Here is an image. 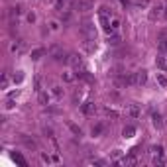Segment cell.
Returning <instances> with one entry per match:
<instances>
[{
  "label": "cell",
  "mask_w": 167,
  "mask_h": 167,
  "mask_svg": "<svg viewBox=\"0 0 167 167\" xmlns=\"http://www.w3.org/2000/svg\"><path fill=\"white\" fill-rule=\"evenodd\" d=\"M128 79H130V87H141L148 83V71L140 69L136 73H128Z\"/></svg>",
  "instance_id": "6da1fadb"
},
{
  "label": "cell",
  "mask_w": 167,
  "mask_h": 167,
  "mask_svg": "<svg viewBox=\"0 0 167 167\" xmlns=\"http://www.w3.org/2000/svg\"><path fill=\"white\" fill-rule=\"evenodd\" d=\"M49 57H51L53 61H57V63H69V55L63 51V47L61 45H51L49 47Z\"/></svg>",
  "instance_id": "7a4b0ae2"
},
{
  "label": "cell",
  "mask_w": 167,
  "mask_h": 167,
  "mask_svg": "<svg viewBox=\"0 0 167 167\" xmlns=\"http://www.w3.org/2000/svg\"><path fill=\"white\" fill-rule=\"evenodd\" d=\"M81 33L85 36V39L97 41V28H94V24L90 22V20H83V24H81Z\"/></svg>",
  "instance_id": "3957f363"
},
{
  "label": "cell",
  "mask_w": 167,
  "mask_h": 167,
  "mask_svg": "<svg viewBox=\"0 0 167 167\" xmlns=\"http://www.w3.org/2000/svg\"><path fill=\"white\" fill-rule=\"evenodd\" d=\"M161 16H165V4H163V2H157V4H153V6L149 8V14H148V18L152 20V22H155V20H159Z\"/></svg>",
  "instance_id": "277c9868"
},
{
  "label": "cell",
  "mask_w": 167,
  "mask_h": 167,
  "mask_svg": "<svg viewBox=\"0 0 167 167\" xmlns=\"http://www.w3.org/2000/svg\"><path fill=\"white\" fill-rule=\"evenodd\" d=\"M71 8L79 12H87L93 8V0H71Z\"/></svg>",
  "instance_id": "5b68a950"
},
{
  "label": "cell",
  "mask_w": 167,
  "mask_h": 167,
  "mask_svg": "<svg viewBox=\"0 0 167 167\" xmlns=\"http://www.w3.org/2000/svg\"><path fill=\"white\" fill-rule=\"evenodd\" d=\"M69 65L73 67L75 71H83L85 69V61H83V57L79 55V53H71L69 55Z\"/></svg>",
  "instance_id": "8992f818"
},
{
  "label": "cell",
  "mask_w": 167,
  "mask_h": 167,
  "mask_svg": "<svg viewBox=\"0 0 167 167\" xmlns=\"http://www.w3.org/2000/svg\"><path fill=\"white\" fill-rule=\"evenodd\" d=\"M126 116H130V118H140L141 116V108L138 106V104H128L126 106Z\"/></svg>",
  "instance_id": "52a82bcc"
},
{
  "label": "cell",
  "mask_w": 167,
  "mask_h": 167,
  "mask_svg": "<svg viewBox=\"0 0 167 167\" xmlns=\"http://www.w3.org/2000/svg\"><path fill=\"white\" fill-rule=\"evenodd\" d=\"M81 108H83V114H87V116H94L98 112V106L94 102H85Z\"/></svg>",
  "instance_id": "ba28073f"
},
{
  "label": "cell",
  "mask_w": 167,
  "mask_h": 167,
  "mask_svg": "<svg viewBox=\"0 0 167 167\" xmlns=\"http://www.w3.org/2000/svg\"><path fill=\"white\" fill-rule=\"evenodd\" d=\"M152 157H153V161H159L161 163V157H163V145H152Z\"/></svg>",
  "instance_id": "9c48e42d"
},
{
  "label": "cell",
  "mask_w": 167,
  "mask_h": 167,
  "mask_svg": "<svg viewBox=\"0 0 167 167\" xmlns=\"http://www.w3.org/2000/svg\"><path fill=\"white\" fill-rule=\"evenodd\" d=\"M152 122H153V126H155L157 130H161V128H163V118H161L159 112H152Z\"/></svg>",
  "instance_id": "30bf717a"
},
{
  "label": "cell",
  "mask_w": 167,
  "mask_h": 167,
  "mask_svg": "<svg viewBox=\"0 0 167 167\" xmlns=\"http://www.w3.org/2000/svg\"><path fill=\"white\" fill-rule=\"evenodd\" d=\"M108 45H114V47H116V45H120V41H122V37H120V33L118 32H114V33H110V36H108Z\"/></svg>",
  "instance_id": "8fae6325"
},
{
  "label": "cell",
  "mask_w": 167,
  "mask_h": 167,
  "mask_svg": "<svg viewBox=\"0 0 167 167\" xmlns=\"http://www.w3.org/2000/svg\"><path fill=\"white\" fill-rule=\"evenodd\" d=\"M37 100H39V104H43V106H47L49 104V100H51V97H49L45 90H39L37 93Z\"/></svg>",
  "instance_id": "7c38bea8"
},
{
  "label": "cell",
  "mask_w": 167,
  "mask_h": 167,
  "mask_svg": "<svg viewBox=\"0 0 167 167\" xmlns=\"http://www.w3.org/2000/svg\"><path fill=\"white\" fill-rule=\"evenodd\" d=\"M155 67L161 71H167V55H159L155 59Z\"/></svg>",
  "instance_id": "4fadbf2b"
},
{
  "label": "cell",
  "mask_w": 167,
  "mask_h": 167,
  "mask_svg": "<svg viewBox=\"0 0 167 167\" xmlns=\"http://www.w3.org/2000/svg\"><path fill=\"white\" fill-rule=\"evenodd\" d=\"M71 6V0H55V10L61 12V10H67Z\"/></svg>",
  "instance_id": "5bb4252c"
},
{
  "label": "cell",
  "mask_w": 167,
  "mask_h": 167,
  "mask_svg": "<svg viewBox=\"0 0 167 167\" xmlns=\"http://www.w3.org/2000/svg\"><path fill=\"white\" fill-rule=\"evenodd\" d=\"M67 128H69V130L73 132V134H75L77 138H81V136H83V130H81V128L77 126V124H73V122H67Z\"/></svg>",
  "instance_id": "9a60e30c"
},
{
  "label": "cell",
  "mask_w": 167,
  "mask_h": 167,
  "mask_svg": "<svg viewBox=\"0 0 167 167\" xmlns=\"http://www.w3.org/2000/svg\"><path fill=\"white\" fill-rule=\"evenodd\" d=\"M157 85L163 87V89H167V75L163 73H157Z\"/></svg>",
  "instance_id": "2e32d148"
},
{
  "label": "cell",
  "mask_w": 167,
  "mask_h": 167,
  "mask_svg": "<svg viewBox=\"0 0 167 167\" xmlns=\"http://www.w3.org/2000/svg\"><path fill=\"white\" fill-rule=\"evenodd\" d=\"M51 93H53V97L61 98V97H63V87H59V85H53V87H51Z\"/></svg>",
  "instance_id": "e0dca14e"
},
{
  "label": "cell",
  "mask_w": 167,
  "mask_h": 167,
  "mask_svg": "<svg viewBox=\"0 0 167 167\" xmlns=\"http://www.w3.org/2000/svg\"><path fill=\"white\" fill-rule=\"evenodd\" d=\"M134 134H136V128H134V126H126V128L122 130V136H124V138H132Z\"/></svg>",
  "instance_id": "ac0fdd59"
},
{
  "label": "cell",
  "mask_w": 167,
  "mask_h": 167,
  "mask_svg": "<svg viewBox=\"0 0 167 167\" xmlns=\"http://www.w3.org/2000/svg\"><path fill=\"white\" fill-rule=\"evenodd\" d=\"M43 53H45V49H41V47L33 49V51H32V59H33V61H37V59H39L41 55H43Z\"/></svg>",
  "instance_id": "d6986e66"
},
{
  "label": "cell",
  "mask_w": 167,
  "mask_h": 167,
  "mask_svg": "<svg viewBox=\"0 0 167 167\" xmlns=\"http://www.w3.org/2000/svg\"><path fill=\"white\" fill-rule=\"evenodd\" d=\"M22 141H24V145H26V148H30V149H36V141H33V140H30V138L22 136Z\"/></svg>",
  "instance_id": "ffe728a7"
},
{
  "label": "cell",
  "mask_w": 167,
  "mask_h": 167,
  "mask_svg": "<svg viewBox=\"0 0 167 167\" xmlns=\"http://www.w3.org/2000/svg\"><path fill=\"white\" fill-rule=\"evenodd\" d=\"M12 157H14V159H16V163H20L22 167H26V165H28V161L24 159V157L20 155V153H14V155H12Z\"/></svg>",
  "instance_id": "44dd1931"
},
{
  "label": "cell",
  "mask_w": 167,
  "mask_h": 167,
  "mask_svg": "<svg viewBox=\"0 0 167 167\" xmlns=\"http://www.w3.org/2000/svg\"><path fill=\"white\" fill-rule=\"evenodd\" d=\"M14 104H16L14 98H6V102H4V108H6V110H12V108H14Z\"/></svg>",
  "instance_id": "7402d4cb"
},
{
  "label": "cell",
  "mask_w": 167,
  "mask_h": 167,
  "mask_svg": "<svg viewBox=\"0 0 167 167\" xmlns=\"http://www.w3.org/2000/svg\"><path fill=\"white\" fill-rule=\"evenodd\" d=\"M22 81H24V73H22V71H16V75H14V83H18V85H20Z\"/></svg>",
  "instance_id": "603a6c76"
},
{
  "label": "cell",
  "mask_w": 167,
  "mask_h": 167,
  "mask_svg": "<svg viewBox=\"0 0 167 167\" xmlns=\"http://www.w3.org/2000/svg\"><path fill=\"white\" fill-rule=\"evenodd\" d=\"M102 130H104L102 124H97V126H93V136H98V134L102 132Z\"/></svg>",
  "instance_id": "cb8c5ba5"
},
{
  "label": "cell",
  "mask_w": 167,
  "mask_h": 167,
  "mask_svg": "<svg viewBox=\"0 0 167 167\" xmlns=\"http://www.w3.org/2000/svg\"><path fill=\"white\" fill-rule=\"evenodd\" d=\"M112 30H114V32H118V30H120V20L116 18V16L112 18Z\"/></svg>",
  "instance_id": "d4e9b609"
},
{
  "label": "cell",
  "mask_w": 167,
  "mask_h": 167,
  "mask_svg": "<svg viewBox=\"0 0 167 167\" xmlns=\"http://www.w3.org/2000/svg\"><path fill=\"white\" fill-rule=\"evenodd\" d=\"M20 49H22V41L18 39V41H14V43H12V51L16 53V51H20Z\"/></svg>",
  "instance_id": "484cf974"
},
{
  "label": "cell",
  "mask_w": 167,
  "mask_h": 167,
  "mask_svg": "<svg viewBox=\"0 0 167 167\" xmlns=\"http://www.w3.org/2000/svg\"><path fill=\"white\" fill-rule=\"evenodd\" d=\"M43 134H45L47 138H53V128H51V126H43Z\"/></svg>",
  "instance_id": "4316f807"
},
{
  "label": "cell",
  "mask_w": 167,
  "mask_h": 167,
  "mask_svg": "<svg viewBox=\"0 0 167 167\" xmlns=\"http://www.w3.org/2000/svg\"><path fill=\"white\" fill-rule=\"evenodd\" d=\"M159 49H161L163 53H167V37H163V39L159 41Z\"/></svg>",
  "instance_id": "83f0119b"
},
{
  "label": "cell",
  "mask_w": 167,
  "mask_h": 167,
  "mask_svg": "<svg viewBox=\"0 0 167 167\" xmlns=\"http://www.w3.org/2000/svg\"><path fill=\"white\" fill-rule=\"evenodd\" d=\"M8 83H10V79H8V75L4 73L2 75V85H0V87H2V89H8Z\"/></svg>",
  "instance_id": "f1b7e54d"
},
{
  "label": "cell",
  "mask_w": 167,
  "mask_h": 167,
  "mask_svg": "<svg viewBox=\"0 0 167 167\" xmlns=\"http://www.w3.org/2000/svg\"><path fill=\"white\" fill-rule=\"evenodd\" d=\"M104 114L110 116V118H116V116H118V112H114V110H110V108H106V110H104Z\"/></svg>",
  "instance_id": "f546056e"
},
{
  "label": "cell",
  "mask_w": 167,
  "mask_h": 167,
  "mask_svg": "<svg viewBox=\"0 0 167 167\" xmlns=\"http://www.w3.org/2000/svg\"><path fill=\"white\" fill-rule=\"evenodd\" d=\"M36 90L37 93L41 90V77H36Z\"/></svg>",
  "instance_id": "4dcf8cb0"
},
{
  "label": "cell",
  "mask_w": 167,
  "mask_h": 167,
  "mask_svg": "<svg viewBox=\"0 0 167 167\" xmlns=\"http://www.w3.org/2000/svg\"><path fill=\"white\" fill-rule=\"evenodd\" d=\"M41 159H43L45 163H51V161H53V157H49L47 153H41Z\"/></svg>",
  "instance_id": "1f68e13d"
},
{
  "label": "cell",
  "mask_w": 167,
  "mask_h": 167,
  "mask_svg": "<svg viewBox=\"0 0 167 167\" xmlns=\"http://www.w3.org/2000/svg\"><path fill=\"white\" fill-rule=\"evenodd\" d=\"M120 155H122V152H120V149H114V152H112V159H118Z\"/></svg>",
  "instance_id": "d6a6232c"
},
{
  "label": "cell",
  "mask_w": 167,
  "mask_h": 167,
  "mask_svg": "<svg viewBox=\"0 0 167 167\" xmlns=\"http://www.w3.org/2000/svg\"><path fill=\"white\" fill-rule=\"evenodd\" d=\"M148 4V0H136V6H145Z\"/></svg>",
  "instance_id": "836d02e7"
},
{
  "label": "cell",
  "mask_w": 167,
  "mask_h": 167,
  "mask_svg": "<svg viewBox=\"0 0 167 167\" xmlns=\"http://www.w3.org/2000/svg\"><path fill=\"white\" fill-rule=\"evenodd\" d=\"M28 20H30V22H36V14H33V12H32V14H28Z\"/></svg>",
  "instance_id": "e575fe53"
},
{
  "label": "cell",
  "mask_w": 167,
  "mask_h": 167,
  "mask_svg": "<svg viewBox=\"0 0 167 167\" xmlns=\"http://www.w3.org/2000/svg\"><path fill=\"white\" fill-rule=\"evenodd\" d=\"M120 2H122V4H128V0H120Z\"/></svg>",
  "instance_id": "d590c367"
},
{
  "label": "cell",
  "mask_w": 167,
  "mask_h": 167,
  "mask_svg": "<svg viewBox=\"0 0 167 167\" xmlns=\"http://www.w3.org/2000/svg\"><path fill=\"white\" fill-rule=\"evenodd\" d=\"M165 18H167V6H165Z\"/></svg>",
  "instance_id": "8d00e7d4"
}]
</instances>
